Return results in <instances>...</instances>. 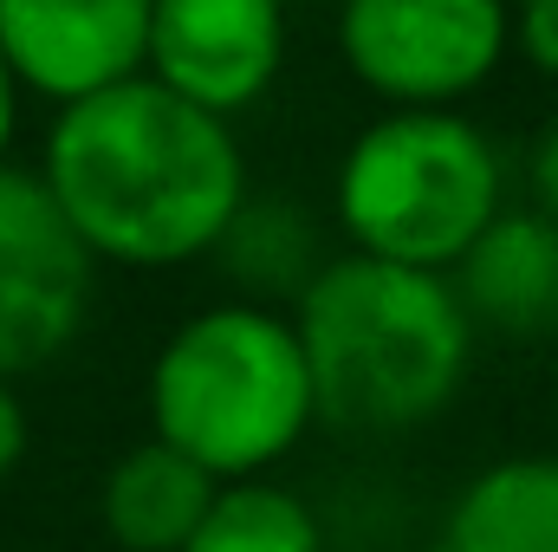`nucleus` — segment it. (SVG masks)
Segmentation results:
<instances>
[{
  "mask_svg": "<svg viewBox=\"0 0 558 552\" xmlns=\"http://www.w3.org/2000/svg\"><path fill=\"white\" fill-rule=\"evenodd\" d=\"M39 182L92 261L118 267H182L221 248L247 208L234 131L162 92L149 72L59 111Z\"/></svg>",
  "mask_w": 558,
  "mask_h": 552,
  "instance_id": "obj_1",
  "label": "nucleus"
},
{
  "mask_svg": "<svg viewBox=\"0 0 558 552\" xmlns=\"http://www.w3.org/2000/svg\"><path fill=\"white\" fill-rule=\"evenodd\" d=\"M318 422L338 429H416L454 404L474 351V319L448 274L338 254L299 286L292 319Z\"/></svg>",
  "mask_w": 558,
  "mask_h": 552,
  "instance_id": "obj_2",
  "label": "nucleus"
},
{
  "mask_svg": "<svg viewBox=\"0 0 558 552\" xmlns=\"http://www.w3.org/2000/svg\"><path fill=\"white\" fill-rule=\"evenodd\" d=\"M312 422L318 397L305 345L292 319L267 305H208L182 319L149 364V435L221 488L260 481V468L292 455Z\"/></svg>",
  "mask_w": 558,
  "mask_h": 552,
  "instance_id": "obj_3",
  "label": "nucleus"
},
{
  "mask_svg": "<svg viewBox=\"0 0 558 552\" xmlns=\"http://www.w3.org/2000/svg\"><path fill=\"white\" fill-rule=\"evenodd\" d=\"M331 208L351 254L448 274L500 221V149L454 111H390L351 137Z\"/></svg>",
  "mask_w": 558,
  "mask_h": 552,
  "instance_id": "obj_4",
  "label": "nucleus"
},
{
  "mask_svg": "<svg viewBox=\"0 0 558 552\" xmlns=\"http://www.w3.org/2000/svg\"><path fill=\"white\" fill-rule=\"evenodd\" d=\"M513 46V13L494 0H351L338 13V52L377 98L441 111L468 98Z\"/></svg>",
  "mask_w": 558,
  "mask_h": 552,
  "instance_id": "obj_5",
  "label": "nucleus"
},
{
  "mask_svg": "<svg viewBox=\"0 0 558 552\" xmlns=\"http://www.w3.org/2000/svg\"><path fill=\"white\" fill-rule=\"evenodd\" d=\"M98 261L39 176L0 169V384L52 364L92 312Z\"/></svg>",
  "mask_w": 558,
  "mask_h": 552,
  "instance_id": "obj_6",
  "label": "nucleus"
},
{
  "mask_svg": "<svg viewBox=\"0 0 558 552\" xmlns=\"http://www.w3.org/2000/svg\"><path fill=\"white\" fill-rule=\"evenodd\" d=\"M286 59V13L274 0H156L149 7V79L208 118L260 105Z\"/></svg>",
  "mask_w": 558,
  "mask_h": 552,
  "instance_id": "obj_7",
  "label": "nucleus"
},
{
  "mask_svg": "<svg viewBox=\"0 0 558 552\" xmlns=\"http://www.w3.org/2000/svg\"><path fill=\"white\" fill-rule=\"evenodd\" d=\"M0 52L20 92H39L59 111H72L149 72V7L143 0H0Z\"/></svg>",
  "mask_w": 558,
  "mask_h": 552,
  "instance_id": "obj_8",
  "label": "nucleus"
},
{
  "mask_svg": "<svg viewBox=\"0 0 558 552\" xmlns=\"http://www.w3.org/2000/svg\"><path fill=\"white\" fill-rule=\"evenodd\" d=\"M454 292L474 325L507 338L558 332V221L539 208H500V221L454 267Z\"/></svg>",
  "mask_w": 558,
  "mask_h": 552,
  "instance_id": "obj_9",
  "label": "nucleus"
},
{
  "mask_svg": "<svg viewBox=\"0 0 558 552\" xmlns=\"http://www.w3.org/2000/svg\"><path fill=\"white\" fill-rule=\"evenodd\" d=\"M215 494H221L215 475H202L189 455H175L169 442L149 435V442L124 448V455L111 461L98 507H105V527H111L118 547L189 552V540L202 533V520H208V507H215Z\"/></svg>",
  "mask_w": 558,
  "mask_h": 552,
  "instance_id": "obj_10",
  "label": "nucleus"
},
{
  "mask_svg": "<svg viewBox=\"0 0 558 552\" xmlns=\"http://www.w3.org/2000/svg\"><path fill=\"white\" fill-rule=\"evenodd\" d=\"M435 552H558V455L481 468L454 494Z\"/></svg>",
  "mask_w": 558,
  "mask_h": 552,
  "instance_id": "obj_11",
  "label": "nucleus"
},
{
  "mask_svg": "<svg viewBox=\"0 0 558 552\" xmlns=\"http://www.w3.org/2000/svg\"><path fill=\"white\" fill-rule=\"evenodd\" d=\"M189 552H325L312 507L279 481H228Z\"/></svg>",
  "mask_w": 558,
  "mask_h": 552,
  "instance_id": "obj_12",
  "label": "nucleus"
},
{
  "mask_svg": "<svg viewBox=\"0 0 558 552\" xmlns=\"http://www.w3.org/2000/svg\"><path fill=\"white\" fill-rule=\"evenodd\" d=\"M513 46L533 72L558 79V0H533V7L513 13Z\"/></svg>",
  "mask_w": 558,
  "mask_h": 552,
  "instance_id": "obj_13",
  "label": "nucleus"
},
{
  "mask_svg": "<svg viewBox=\"0 0 558 552\" xmlns=\"http://www.w3.org/2000/svg\"><path fill=\"white\" fill-rule=\"evenodd\" d=\"M533 202H539V215L546 221H558V118L539 131V143H533Z\"/></svg>",
  "mask_w": 558,
  "mask_h": 552,
  "instance_id": "obj_14",
  "label": "nucleus"
},
{
  "mask_svg": "<svg viewBox=\"0 0 558 552\" xmlns=\"http://www.w3.org/2000/svg\"><path fill=\"white\" fill-rule=\"evenodd\" d=\"M20 455H26V410H20L13 384H0V481L13 475Z\"/></svg>",
  "mask_w": 558,
  "mask_h": 552,
  "instance_id": "obj_15",
  "label": "nucleus"
},
{
  "mask_svg": "<svg viewBox=\"0 0 558 552\" xmlns=\"http://www.w3.org/2000/svg\"><path fill=\"white\" fill-rule=\"evenodd\" d=\"M13 124H20V79L0 52V169H7V143H13Z\"/></svg>",
  "mask_w": 558,
  "mask_h": 552,
  "instance_id": "obj_16",
  "label": "nucleus"
}]
</instances>
